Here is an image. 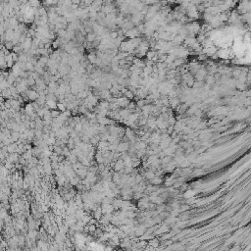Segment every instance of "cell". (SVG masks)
Listing matches in <instances>:
<instances>
[{
	"label": "cell",
	"mask_w": 251,
	"mask_h": 251,
	"mask_svg": "<svg viewBox=\"0 0 251 251\" xmlns=\"http://www.w3.org/2000/svg\"><path fill=\"white\" fill-rule=\"evenodd\" d=\"M29 3H30L31 6L33 8L40 7V0H29Z\"/></svg>",
	"instance_id": "6da1fadb"
},
{
	"label": "cell",
	"mask_w": 251,
	"mask_h": 251,
	"mask_svg": "<svg viewBox=\"0 0 251 251\" xmlns=\"http://www.w3.org/2000/svg\"><path fill=\"white\" fill-rule=\"evenodd\" d=\"M83 0H72L73 4H76V5H80Z\"/></svg>",
	"instance_id": "7a4b0ae2"
},
{
	"label": "cell",
	"mask_w": 251,
	"mask_h": 251,
	"mask_svg": "<svg viewBox=\"0 0 251 251\" xmlns=\"http://www.w3.org/2000/svg\"><path fill=\"white\" fill-rule=\"evenodd\" d=\"M89 59L91 60V62H94L95 61V56L93 54H90V55H89Z\"/></svg>",
	"instance_id": "3957f363"
},
{
	"label": "cell",
	"mask_w": 251,
	"mask_h": 251,
	"mask_svg": "<svg viewBox=\"0 0 251 251\" xmlns=\"http://www.w3.org/2000/svg\"><path fill=\"white\" fill-rule=\"evenodd\" d=\"M88 38H89V40H92V38H94V34L90 33V34L88 35Z\"/></svg>",
	"instance_id": "277c9868"
},
{
	"label": "cell",
	"mask_w": 251,
	"mask_h": 251,
	"mask_svg": "<svg viewBox=\"0 0 251 251\" xmlns=\"http://www.w3.org/2000/svg\"><path fill=\"white\" fill-rule=\"evenodd\" d=\"M168 1H169V2H174L175 0H168Z\"/></svg>",
	"instance_id": "5b68a950"
},
{
	"label": "cell",
	"mask_w": 251,
	"mask_h": 251,
	"mask_svg": "<svg viewBox=\"0 0 251 251\" xmlns=\"http://www.w3.org/2000/svg\"><path fill=\"white\" fill-rule=\"evenodd\" d=\"M18 1H19L20 3H22V1H23V0H18Z\"/></svg>",
	"instance_id": "8992f818"
}]
</instances>
